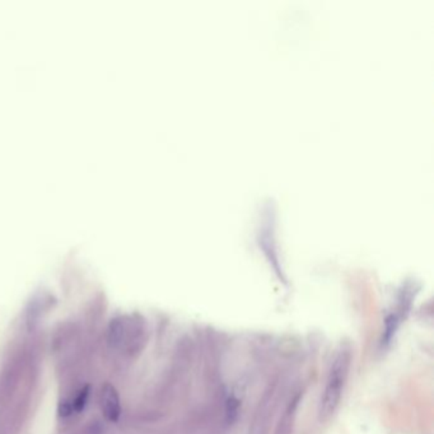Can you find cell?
Returning <instances> with one entry per match:
<instances>
[{
    "mask_svg": "<svg viewBox=\"0 0 434 434\" xmlns=\"http://www.w3.org/2000/svg\"><path fill=\"white\" fill-rule=\"evenodd\" d=\"M348 355L342 353L334 362V366L331 368L327 385L325 389L324 398L321 400V414L326 416L331 414L337 409V403L342 396V386L344 381L347 379V371H348Z\"/></svg>",
    "mask_w": 434,
    "mask_h": 434,
    "instance_id": "obj_1",
    "label": "cell"
},
{
    "mask_svg": "<svg viewBox=\"0 0 434 434\" xmlns=\"http://www.w3.org/2000/svg\"><path fill=\"white\" fill-rule=\"evenodd\" d=\"M89 398V387H83L74 395V398H67L63 401L59 406L60 416H69L72 414H78L86 408L87 401Z\"/></svg>",
    "mask_w": 434,
    "mask_h": 434,
    "instance_id": "obj_3",
    "label": "cell"
},
{
    "mask_svg": "<svg viewBox=\"0 0 434 434\" xmlns=\"http://www.w3.org/2000/svg\"><path fill=\"white\" fill-rule=\"evenodd\" d=\"M101 409L107 421L117 422L121 416V403L116 389L110 384H106L101 391Z\"/></svg>",
    "mask_w": 434,
    "mask_h": 434,
    "instance_id": "obj_2",
    "label": "cell"
}]
</instances>
